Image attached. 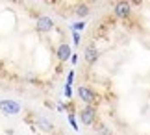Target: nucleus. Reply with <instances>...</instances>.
<instances>
[{
  "mask_svg": "<svg viewBox=\"0 0 150 135\" xmlns=\"http://www.w3.org/2000/svg\"><path fill=\"white\" fill-rule=\"evenodd\" d=\"M80 120H82L83 126H93L96 122V109L93 105H85L83 109H80Z\"/></svg>",
  "mask_w": 150,
  "mask_h": 135,
  "instance_id": "nucleus-1",
  "label": "nucleus"
},
{
  "mask_svg": "<svg viewBox=\"0 0 150 135\" xmlns=\"http://www.w3.org/2000/svg\"><path fill=\"white\" fill-rule=\"evenodd\" d=\"M21 104L19 102H15V100H8V98H2L0 100V111H2L4 115H17V113H21Z\"/></svg>",
  "mask_w": 150,
  "mask_h": 135,
  "instance_id": "nucleus-2",
  "label": "nucleus"
},
{
  "mask_svg": "<svg viewBox=\"0 0 150 135\" xmlns=\"http://www.w3.org/2000/svg\"><path fill=\"white\" fill-rule=\"evenodd\" d=\"M78 96L82 98V102H85V105H93L96 104V93L87 85L78 87Z\"/></svg>",
  "mask_w": 150,
  "mask_h": 135,
  "instance_id": "nucleus-3",
  "label": "nucleus"
},
{
  "mask_svg": "<svg viewBox=\"0 0 150 135\" xmlns=\"http://www.w3.org/2000/svg\"><path fill=\"white\" fill-rule=\"evenodd\" d=\"M113 13L117 19H128L130 13H132V6L130 2H117L113 8Z\"/></svg>",
  "mask_w": 150,
  "mask_h": 135,
  "instance_id": "nucleus-4",
  "label": "nucleus"
},
{
  "mask_svg": "<svg viewBox=\"0 0 150 135\" xmlns=\"http://www.w3.org/2000/svg\"><path fill=\"white\" fill-rule=\"evenodd\" d=\"M35 28H37V32H41V33H45V32H50L52 28H54V20H52L50 17L43 15V17H39V19H37V22H35Z\"/></svg>",
  "mask_w": 150,
  "mask_h": 135,
  "instance_id": "nucleus-5",
  "label": "nucleus"
},
{
  "mask_svg": "<svg viewBox=\"0 0 150 135\" xmlns=\"http://www.w3.org/2000/svg\"><path fill=\"white\" fill-rule=\"evenodd\" d=\"M57 59L59 61H67V59H71L72 57V52H71V46H69L67 43H61L59 46H57Z\"/></svg>",
  "mask_w": 150,
  "mask_h": 135,
  "instance_id": "nucleus-6",
  "label": "nucleus"
},
{
  "mask_svg": "<svg viewBox=\"0 0 150 135\" xmlns=\"http://www.w3.org/2000/svg\"><path fill=\"white\" fill-rule=\"evenodd\" d=\"M83 57H85V61H87L89 65L96 63V59H98V50H96V46H87L85 52H83Z\"/></svg>",
  "mask_w": 150,
  "mask_h": 135,
  "instance_id": "nucleus-7",
  "label": "nucleus"
},
{
  "mask_svg": "<svg viewBox=\"0 0 150 135\" xmlns=\"http://www.w3.org/2000/svg\"><path fill=\"white\" fill-rule=\"evenodd\" d=\"M76 15L82 19V17H87L89 15V6L87 4H80L78 8H76Z\"/></svg>",
  "mask_w": 150,
  "mask_h": 135,
  "instance_id": "nucleus-8",
  "label": "nucleus"
},
{
  "mask_svg": "<svg viewBox=\"0 0 150 135\" xmlns=\"http://www.w3.org/2000/svg\"><path fill=\"white\" fill-rule=\"evenodd\" d=\"M39 126L43 128V131H52V124H50L47 119H45V117H41V119H39Z\"/></svg>",
  "mask_w": 150,
  "mask_h": 135,
  "instance_id": "nucleus-9",
  "label": "nucleus"
},
{
  "mask_svg": "<svg viewBox=\"0 0 150 135\" xmlns=\"http://www.w3.org/2000/svg\"><path fill=\"white\" fill-rule=\"evenodd\" d=\"M96 135H113V133H111V130H109L108 126L100 124V126H98V130H96Z\"/></svg>",
  "mask_w": 150,
  "mask_h": 135,
  "instance_id": "nucleus-10",
  "label": "nucleus"
},
{
  "mask_svg": "<svg viewBox=\"0 0 150 135\" xmlns=\"http://www.w3.org/2000/svg\"><path fill=\"white\" fill-rule=\"evenodd\" d=\"M83 28H85V22H83V20H82V22H74V24H72V30L76 32V33H78V32H82Z\"/></svg>",
  "mask_w": 150,
  "mask_h": 135,
  "instance_id": "nucleus-11",
  "label": "nucleus"
},
{
  "mask_svg": "<svg viewBox=\"0 0 150 135\" xmlns=\"http://www.w3.org/2000/svg\"><path fill=\"white\" fill-rule=\"evenodd\" d=\"M72 80H74V72H69V80H67V87H71V83H72Z\"/></svg>",
  "mask_w": 150,
  "mask_h": 135,
  "instance_id": "nucleus-12",
  "label": "nucleus"
},
{
  "mask_svg": "<svg viewBox=\"0 0 150 135\" xmlns=\"http://www.w3.org/2000/svg\"><path fill=\"white\" fill-rule=\"evenodd\" d=\"M72 39H74V43H76V45H80V35H78L76 32L72 33Z\"/></svg>",
  "mask_w": 150,
  "mask_h": 135,
  "instance_id": "nucleus-13",
  "label": "nucleus"
},
{
  "mask_svg": "<svg viewBox=\"0 0 150 135\" xmlns=\"http://www.w3.org/2000/svg\"><path fill=\"white\" fill-rule=\"evenodd\" d=\"M71 61H72V65H76V63H78V56H76V54H72V57H71Z\"/></svg>",
  "mask_w": 150,
  "mask_h": 135,
  "instance_id": "nucleus-14",
  "label": "nucleus"
},
{
  "mask_svg": "<svg viewBox=\"0 0 150 135\" xmlns=\"http://www.w3.org/2000/svg\"><path fill=\"white\" fill-rule=\"evenodd\" d=\"M71 124H72V128H74V130H78V126H76V120H74V117H71Z\"/></svg>",
  "mask_w": 150,
  "mask_h": 135,
  "instance_id": "nucleus-15",
  "label": "nucleus"
},
{
  "mask_svg": "<svg viewBox=\"0 0 150 135\" xmlns=\"http://www.w3.org/2000/svg\"><path fill=\"white\" fill-rule=\"evenodd\" d=\"M65 96H71V87L65 85Z\"/></svg>",
  "mask_w": 150,
  "mask_h": 135,
  "instance_id": "nucleus-16",
  "label": "nucleus"
}]
</instances>
